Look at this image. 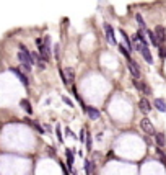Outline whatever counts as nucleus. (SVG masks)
Masks as SVG:
<instances>
[{
	"label": "nucleus",
	"mask_w": 166,
	"mask_h": 175,
	"mask_svg": "<svg viewBox=\"0 0 166 175\" xmlns=\"http://www.w3.org/2000/svg\"><path fill=\"white\" fill-rule=\"evenodd\" d=\"M135 20H137V23H139L140 30H147V26H145V21H144V16H142L140 13H135Z\"/></svg>",
	"instance_id": "nucleus-18"
},
{
	"label": "nucleus",
	"mask_w": 166,
	"mask_h": 175,
	"mask_svg": "<svg viewBox=\"0 0 166 175\" xmlns=\"http://www.w3.org/2000/svg\"><path fill=\"white\" fill-rule=\"evenodd\" d=\"M85 170H87V175L93 173V164L91 162H85Z\"/></svg>",
	"instance_id": "nucleus-20"
},
{
	"label": "nucleus",
	"mask_w": 166,
	"mask_h": 175,
	"mask_svg": "<svg viewBox=\"0 0 166 175\" xmlns=\"http://www.w3.org/2000/svg\"><path fill=\"white\" fill-rule=\"evenodd\" d=\"M60 75L64 79V84H72L75 80V72H73L72 67H67L65 71H60Z\"/></svg>",
	"instance_id": "nucleus-4"
},
{
	"label": "nucleus",
	"mask_w": 166,
	"mask_h": 175,
	"mask_svg": "<svg viewBox=\"0 0 166 175\" xmlns=\"http://www.w3.org/2000/svg\"><path fill=\"white\" fill-rule=\"evenodd\" d=\"M87 113H88V116H90V120H99V112H98L96 108L88 107V108H87Z\"/></svg>",
	"instance_id": "nucleus-14"
},
{
	"label": "nucleus",
	"mask_w": 166,
	"mask_h": 175,
	"mask_svg": "<svg viewBox=\"0 0 166 175\" xmlns=\"http://www.w3.org/2000/svg\"><path fill=\"white\" fill-rule=\"evenodd\" d=\"M148 38H150V43L155 46V48H160V46H161L160 41H158V38L155 36V31H148Z\"/></svg>",
	"instance_id": "nucleus-16"
},
{
	"label": "nucleus",
	"mask_w": 166,
	"mask_h": 175,
	"mask_svg": "<svg viewBox=\"0 0 166 175\" xmlns=\"http://www.w3.org/2000/svg\"><path fill=\"white\" fill-rule=\"evenodd\" d=\"M11 72H13V74L16 75V77H18V79L21 80V84H23V85H28V84H30V82H28V77H26V75L23 74L21 71H18V69H15V67H13V69H11Z\"/></svg>",
	"instance_id": "nucleus-13"
},
{
	"label": "nucleus",
	"mask_w": 166,
	"mask_h": 175,
	"mask_svg": "<svg viewBox=\"0 0 166 175\" xmlns=\"http://www.w3.org/2000/svg\"><path fill=\"white\" fill-rule=\"evenodd\" d=\"M155 108L158 110V112H161V113H164L166 112V102L163 100V98H155Z\"/></svg>",
	"instance_id": "nucleus-11"
},
{
	"label": "nucleus",
	"mask_w": 166,
	"mask_h": 175,
	"mask_svg": "<svg viewBox=\"0 0 166 175\" xmlns=\"http://www.w3.org/2000/svg\"><path fill=\"white\" fill-rule=\"evenodd\" d=\"M134 85H135V87H137V89H139L140 92H144L145 95H150V93H152V89H150V87H148L147 84H144V82L140 84L137 79H134Z\"/></svg>",
	"instance_id": "nucleus-10"
},
{
	"label": "nucleus",
	"mask_w": 166,
	"mask_h": 175,
	"mask_svg": "<svg viewBox=\"0 0 166 175\" xmlns=\"http://www.w3.org/2000/svg\"><path fill=\"white\" fill-rule=\"evenodd\" d=\"M155 138H156V141H158V146H164V138L161 136V134H155Z\"/></svg>",
	"instance_id": "nucleus-22"
},
{
	"label": "nucleus",
	"mask_w": 166,
	"mask_h": 175,
	"mask_svg": "<svg viewBox=\"0 0 166 175\" xmlns=\"http://www.w3.org/2000/svg\"><path fill=\"white\" fill-rule=\"evenodd\" d=\"M36 46L39 49V56H41L44 61H49L51 59V46L46 44L44 39H39V38L36 39Z\"/></svg>",
	"instance_id": "nucleus-2"
},
{
	"label": "nucleus",
	"mask_w": 166,
	"mask_h": 175,
	"mask_svg": "<svg viewBox=\"0 0 166 175\" xmlns=\"http://www.w3.org/2000/svg\"><path fill=\"white\" fill-rule=\"evenodd\" d=\"M155 36L158 38L160 44L166 41V30H164V26H156L155 28Z\"/></svg>",
	"instance_id": "nucleus-8"
},
{
	"label": "nucleus",
	"mask_w": 166,
	"mask_h": 175,
	"mask_svg": "<svg viewBox=\"0 0 166 175\" xmlns=\"http://www.w3.org/2000/svg\"><path fill=\"white\" fill-rule=\"evenodd\" d=\"M127 66H129V71H130V74L134 75V79H139L140 77V69H139V64H137L134 59H127Z\"/></svg>",
	"instance_id": "nucleus-6"
},
{
	"label": "nucleus",
	"mask_w": 166,
	"mask_h": 175,
	"mask_svg": "<svg viewBox=\"0 0 166 175\" xmlns=\"http://www.w3.org/2000/svg\"><path fill=\"white\" fill-rule=\"evenodd\" d=\"M140 128H142V131L147 133V134H150V136H155V134H156L155 126L152 125V121L148 120V118H142L140 120Z\"/></svg>",
	"instance_id": "nucleus-3"
},
{
	"label": "nucleus",
	"mask_w": 166,
	"mask_h": 175,
	"mask_svg": "<svg viewBox=\"0 0 166 175\" xmlns=\"http://www.w3.org/2000/svg\"><path fill=\"white\" fill-rule=\"evenodd\" d=\"M137 39H139V43L142 44V46H147L148 44V41H147V38H145V34H144V30H140V31H137Z\"/></svg>",
	"instance_id": "nucleus-15"
},
{
	"label": "nucleus",
	"mask_w": 166,
	"mask_h": 175,
	"mask_svg": "<svg viewBox=\"0 0 166 175\" xmlns=\"http://www.w3.org/2000/svg\"><path fill=\"white\" fill-rule=\"evenodd\" d=\"M139 51L142 52L144 59H145L148 64H152V62H153V57H152V52H150V49H148V46H140V48H139Z\"/></svg>",
	"instance_id": "nucleus-9"
},
{
	"label": "nucleus",
	"mask_w": 166,
	"mask_h": 175,
	"mask_svg": "<svg viewBox=\"0 0 166 175\" xmlns=\"http://www.w3.org/2000/svg\"><path fill=\"white\" fill-rule=\"evenodd\" d=\"M55 133H57V138H59V141H62V133H60V126H59V125L55 126Z\"/></svg>",
	"instance_id": "nucleus-24"
},
{
	"label": "nucleus",
	"mask_w": 166,
	"mask_h": 175,
	"mask_svg": "<svg viewBox=\"0 0 166 175\" xmlns=\"http://www.w3.org/2000/svg\"><path fill=\"white\" fill-rule=\"evenodd\" d=\"M119 51H121L122 52V54L125 56V57H127V59H129V54H130V51H127V48H125V46H122V44H119Z\"/></svg>",
	"instance_id": "nucleus-21"
},
{
	"label": "nucleus",
	"mask_w": 166,
	"mask_h": 175,
	"mask_svg": "<svg viewBox=\"0 0 166 175\" xmlns=\"http://www.w3.org/2000/svg\"><path fill=\"white\" fill-rule=\"evenodd\" d=\"M91 144H93L91 142V136H90V133H87V149L88 151H91Z\"/></svg>",
	"instance_id": "nucleus-23"
},
{
	"label": "nucleus",
	"mask_w": 166,
	"mask_h": 175,
	"mask_svg": "<svg viewBox=\"0 0 166 175\" xmlns=\"http://www.w3.org/2000/svg\"><path fill=\"white\" fill-rule=\"evenodd\" d=\"M67 133H68V136H72V138H77V134L73 133L72 129H67Z\"/></svg>",
	"instance_id": "nucleus-26"
},
{
	"label": "nucleus",
	"mask_w": 166,
	"mask_h": 175,
	"mask_svg": "<svg viewBox=\"0 0 166 175\" xmlns=\"http://www.w3.org/2000/svg\"><path fill=\"white\" fill-rule=\"evenodd\" d=\"M104 31H106L107 41H109L112 46H116L117 44V39H116V34H114V28L109 25V23H106V25H104Z\"/></svg>",
	"instance_id": "nucleus-5"
},
{
	"label": "nucleus",
	"mask_w": 166,
	"mask_h": 175,
	"mask_svg": "<svg viewBox=\"0 0 166 175\" xmlns=\"http://www.w3.org/2000/svg\"><path fill=\"white\" fill-rule=\"evenodd\" d=\"M65 154H67V164H68V167H72L73 165V154H72V151H65Z\"/></svg>",
	"instance_id": "nucleus-19"
},
{
	"label": "nucleus",
	"mask_w": 166,
	"mask_h": 175,
	"mask_svg": "<svg viewBox=\"0 0 166 175\" xmlns=\"http://www.w3.org/2000/svg\"><path fill=\"white\" fill-rule=\"evenodd\" d=\"M18 59L21 62V67L25 69V71H31V66H33V52L28 51V48L25 44H20V52H18Z\"/></svg>",
	"instance_id": "nucleus-1"
},
{
	"label": "nucleus",
	"mask_w": 166,
	"mask_h": 175,
	"mask_svg": "<svg viewBox=\"0 0 166 175\" xmlns=\"http://www.w3.org/2000/svg\"><path fill=\"white\" fill-rule=\"evenodd\" d=\"M73 175H75V173H73Z\"/></svg>",
	"instance_id": "nucleus-27"
},
{
	"label": "nucleus",
	"mask_w": 166,
	"mask_h": 175,
	"mask_svg": "<svg viewBox=\"0 0 166 175\" xmlns=\"http://www.w3.org/2000/svg\"><path fill=\"white\" fill-rule=\"evenodd\" d=\"M139 108H140V112H144V113H150L152 112V103H150V100H148L147 97H142L140 102H139Z\"/></svg>",
	"instance_id": "nucleus-7"
},
{
	"label": "nucleus",
	"mask_w": 166,
	"mask_h": 175,
	"mask_svg": "<svg viewBox=\"0 0 166 175\" xmlns=\"http://www.w3.org/2000/svg\"><path fill=\"white\" fill-rule=\"evenodd\" d=\"M119 33H121V36H122V39H124L125 48H129V51H132V49H134V46H132V41H130V38L127 36V33H125L124 30H119Z\"/></svg>",
	"instance_id": "nucleus-12"
},
{
	"label": "nucleus",
	"mask_w": 166,
	"mask_h": 175,
	"mask_svg": "<svg viewBox=\"0 0 166 175\" xmlns=\"http://www.w3.org/2000/svg\"><path fill=\"white\" fill-rule=\"evenodd\" d=\"M62 100H64V102L68 105V107H73V103H72V100H70V98H67V97H62Z\"/></svg>",
	"instance_id": "nucleus-25"
},
{
	"label": "nucleus",
	"mask_w": 166,
	"mask_h": 175,
	"mask_svg": "<svg viewBox=\"0 0 166 175\" xmlns=\"http://www.w3.org/2000/svg\"><path fill=\"white\" fill-rule=\"evenodd\" d=\"M20 105H21V108L25 110V112H26L28 115H31V113H33V108H31V105H30V102H28V100H21Z\"/></svg>",
	"instance_id": "nucleus-17"
}]
</instances>
